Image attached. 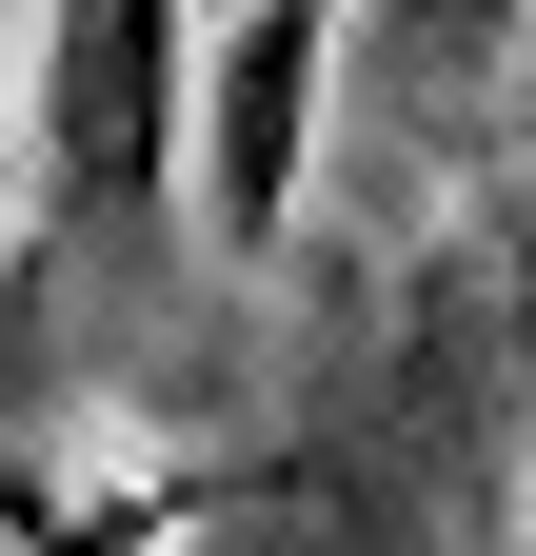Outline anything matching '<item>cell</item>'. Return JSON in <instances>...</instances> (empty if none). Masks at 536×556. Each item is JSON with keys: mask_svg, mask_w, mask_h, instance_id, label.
I'll return each instance as SVG.
<instances>
[{"mask_svg": "<svg viewBox=\"0 0 536 556\" xmlns=\"http://www.w3.org/2000/svg\"><path fill=\"white\" fill-rule=\"evenodd\" d=\"M358 0H219V80L179 119V199L219 219L239 258L298 219V160H318V60H339Z\"/></svg>", "mask_w": 536, "mask_h": 556, "instance_id": "7a4b0ae2", "label": "cell"}, {"mask_svg": "<svg viewBox=\"0 0 536 556\" xmlns=\"http://www.w3.org/2000/svg\"><path fill=\"white\" fill-rule=\"evenodd\" d=\"M0 160H21V139H0Z\"/></svg>", "mask_w": 536, "mask_h": 556, "instance_id": "3957f363", "label": "cell"}, {"mask_svg": "<svg viewBox=\"0 0 536 556\" xmlns=\"http://www.w3.org/2000/svg\"><path fill=\"white\" fill-rule=\"evenodd\" d=\"M21 160H40V219L100 258H140L179 219V0H60Z\"/></svg>", "mask_w": 536, "mask_h": 556, "instance_id": "6da1fadb", "label": "cell"}]
</instances>
